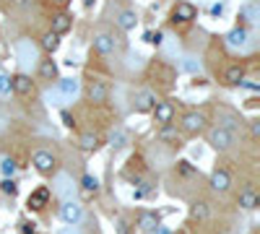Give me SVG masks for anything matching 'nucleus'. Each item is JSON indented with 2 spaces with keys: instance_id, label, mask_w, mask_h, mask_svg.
Listing matches in <instances>:
<instances>
[{
  "instance_id": "obj_1",
  "label": "nucleus",
  "mask_w": 260,
  "mask_h": 234,
  "mask_svg": "<svg viewBox=\"0 0 260 234\" xmlns=\"http://www.w3.org/2000/svg\"><path fill=\"white\" fill-rule=\"evenodd\" d=\"M16 57H18V65L24 73H29L34 65H39V50L31 39H18L16 42Z\"/></svg>"
},
{
  "instance_id": "obj_2",
  "label": "nucleus",
  "mask_w": 260,
  "mask_h": 234,
  "mask_svg": "<svg viewBox=\"0 0 260 234\" xmlns=\"http://www.w3.org/2000/svg\"><path fill=\"white\" fill-rule=\"evenodd\" d=\"M60 219L68 224V226H78L83 221V206L73 198V200H62L60 206Z\"/></svg>"
},
{
  "instance_id": "obj_3",
  "label": "nucleus",
  "mask_w": 260,
  "mask_h": 234,
  "mask_svg": "<svg viewBox=\"0 0 260 234\" xmlns=\"http://www.w3.org/2000/svg\"><path fill=\"white\" fill-rule=\"evenodd\" d=\"M208 143L216 148V151H226V148L234 143V133L229 130V127H221V125H216L208 130Z\"/></svg>"
},
{
  "instance_id": "obj_4",
  "label": "nucleus",
  "mask_w": 260,
  "mask_h": 234,
  "mask_svg": "<svg viewBox=\"0 0 260 234\" xmlns=\"http://www.w3.org/2000/svg\"><path fill=\"white\" fill-rule=\"evenodd\" d=\"M55 89H57L60 99L68 104V102H76V99H78V94H81V83H78V78H60Z\"/></svg>"
},
{
  "instance_id": "obj_5",
  "label": "nucleus",
  "mask_w": 260,
  "mask_h": 234,
  "mask_svg": "<svg viewBox=\"0 0 260 234\" xmlns=\"http://www.w3.org/2000/svg\"><path fill=\"white\" fill-rule=\"evenodd\" d=\"M52 185H55V193H57L62 200H73V198H76V185H73V177H71V175L60 172Z\"/></svg>"
},
{
  "instance_id": "obj_6",
  "label": "nucleus",
  "mask_w": 260,
  "mask_h": 234,
  "mask_svg": "<svg viewBox=\"0 0 260 234\" xmlns=\"http://www.w3.org/2000/svg\"><path fill=\"white\" fill-rule=\"evenodd\" d=\"M31 164L37 166V172L50 175L52 169H55V156H52L50 151H37V154L31 156Z\"/></svg>"
},
{
  "instance_id": "obj_7",
  "label": "nucleus",
  "mask_w": 260,
  "mask_h": 234,
  "mask_svg": "<svg viewBox=\"0 0 260 234\" xmlns=\"http://www.w3.org/2000/svg\"><path fill=\"white\" fill-rule=\"evenodd\" d=\"M107 94H110V89H107V83H104V81H91V83H89V89H86V96H89L91 104H102V102H107Z\"/></svg>"
},
{
  "instance_id": "obj_8",
  "label": "nucleus",
  "mask_w": 260,
  "mask_h": 234,
  "mask_svg": "<svg viewBox=\"0 0 260 234\" xmlns=\"http://www.w3.org/2000/svg\"><path fill=\"white\" fill-rule=\"evenodd\" d=\"M94 50H96L99 55H110V52H115V37H112V34H107V31L94 34Z\"/></svg>"
},
{
  "instance_id": "obj_9",
  "label": "nucleus",
  "mask_w": 260,
  "mask_h": 234,
  "mask_svg": "<svg viewBox=\"0 0 260 234\" xmlns=\"http://www.w3.org/2000/svg\"><path fill=\"white\" fill-rule=\"evenodd\" d=\"M203 127H206V117L201 112H187L182 117V130H187V133H201Z\"/></svg>"
},
{
  "instance_id": "obj_10",
  "label": "nucleus",
  "mask_w": 260,
  "mask_h": 234,
  "mask_svg": "<svg viewBox=\"0 0 260 234\" xmlns=\"http://www.w3.org/2000/svg\"><path fill=\"white\" fill-rule=\"evenodd\" d=\"M229 185H232V177H229L226 169H216V172L211 175V187L216 190V193H226Z\"/></svg>"
},
{
  "instance_id": "obj_11",
  "label": "nucleus",
  "mask_w": 260,
  "mask_h": 234,
  "mask_svg": "<svg viewBox=\"0 0 260 234\" xmlns=\"http://www.w3.org/2000/svg\"><path fill=\"white\" fill-rule=\"evenodd\" d=\"M247 29H242V26H234L229 34H226V45L232 47V50H240V47H245L247 45Z\"/></svg>"
},
{
  "instance_id": "obj_12",
  "label": "nucleus",
  "mask_w": 260,
  "mask_h": 234,
  "mask_svg": "<svg viewBox=\"0 0 260 234\" xmlns=\"http://www.w3.org/2000/svg\"><path fill=\"white\" fill-rule=\"evenodd\" d=\"M133 107H136V112H148V110H154V107H156V96L151 94V91H138V94H136V102H133Z\"/></svg>"
},
{
  "instance_id": "obj_13",
  "label": "nucleus",
  "mask_w": 260,
  "mask_h": 234,
  "mask_svg": "<svg viewBox=\"0 0 260 234\" xmlns=\"http://www.w3.org/2000/svg\"><path fill=\"white\" fill-rule=\"evenodd\" d=\"M154 117L159 125H169L172 117H175V107H172L169 102H156V107H154Z\"/></svg>"
},
{
  "instance_id": "obj_14",
  "label": "nucleus",
  "mask_w": 260,
  "mask_h": 234,
  "mask_svg": "<svg viewBox=\"0 0 260 234\" xmlns=\"http://www.w3.org/2000/svg\"><path fill=\"white\" fill-rule=\"evenodd\" d=\"M11 89H13L16 94H31L34 81H31L26 73H18V76H13V78H11Z\"/></svg>"
},
{
  "instance_id": "obj_15",
  "label": "nucleus",
  "mask_w": 260,
  "mask_h": 234,
  "mask_svg": "<svg viewBox=\"0 0 260 234\" xmlns=\"http://www.w3.org/2000/svg\"><path fill=\"white\" fill-rule=\"evenodd\" d=\"M47 200H50V187H37L34 193L29 195V208L42 211V208L47 206Z\"/></svg>"
},
{
  "instance_id": "obj_16",
  "label": "nucleus",
  "mask_w": 260,
  "mask_h": 234,
  "mask_svg": "<svg viewBox=\"0 0 260 234\" xmlns=\"http://www.w3.org/2000/svg\"><path fill=\"white\" fill-rule=\"evenodd\" d=\"M195 13H198V11H195V6H190V3H185V0H182V3H177L175 11H172V18L185 24V21H192L195 18Z\"/></svg>"
},
{
  "instance_id": "obj_17",
  "label": "nucleus",
  "mask_w": 260,
  "mask_h": 234,
  "mask_svg": "<svg viewBox=\"0 0 260 234\" xmlns=\"http://www.w3.org/2000/svg\"><path fill=\"white\" fill-rule=\"evenodd\" d=\"M224 81L229 83V86H240V83L245 81V68L242 65H229L226 73H224Z\"/></svg>"
},
{
  "instance_id": "obj_18",
  "label": "nucleus",
  "mask_w": 260,
  "mask_h": 234,
  "mask_svg": "<svg viewBox=\"0 0 260 234\" xmlns=\"http://www.w3.org/2000/svg\"><path fill=\"white\" fill-rule=\"evenodd\" d=\"M117 24H120V29H125V31L136 29V24H138L136 11H120V13H117Z\"/></svg>"
},
{
  "instance_id": "obj_19",
  "label": "nucleus",
  "mask_w": 260,
  "mask_h": 234,
  "mask_svg": "<svg viewBox=\"0 0 260 234\" xmlns=\"http://www.w3.org/2000/svg\"><path fill=\"white\" fill-rule=\"evenodd\" d=\"M68 29H71V16H68V13H57V16H52V29H50L52 34L60 37L62 31H68Z\"/></svg>"
},
{
  "instance_id": "obj_20",
  "label": "nucleus",
  "mask_w": 260,
  "mask_h": 234,
  "mask_svg": "<svg viewBox=\"0 0 260 234\" xmlns=\"http://www.w3.org/2000/svg\"><path fill=\"white\" fill-rule=\"evenodd\" d=\"M240 18L247 21V24H255V21L260 18V8H257V3H247V6H242V8H240Z\"/></svg>"
},
{
  "instance_id": "obj_21",
  "label": "nucleus",
  "mask_w": 260,
  "mask_h": 234,
  "mask_svg": "<svg viewBox=\"0 0 260 234\" xmlns=\"http://www.w3.org/2000/svg\"><path fill=\"white\" fill-rule=\"evenodd\" d=\"M39 76L45 78V81L57 78V65H55L52 60H42V62H39Z\"/></svg>"
},
{
  "instance_id": "obj_22",
  "label": "nucleus",
  "mask_w": 260,
  "mask_h": 234,
  "mask_svg": "<svg viewBox=\"0 0 260 234\" xmlns=\"http://www.w3.org/2000/svg\"><path fill=\"white\" fill-rule=\"evenodd\" d=\"M257 203H260V198H257L255 190H245V193L240 195V206H242V208H247V211L257 208Z\"/></svg>"
},
{
  "instance_id": "obj_23",
  "label": "nucleus",
  "mask_w": 260,
  "mask_h": 234,
  "mask_svg": "<svg viewBox=\"0 0 260 234\" xmlns=\"http://www.w3.org/2000/svg\"><path fill=\"white\" fill-rule=\"evenodd\" d=\"M182 71H185V73H192V76H198V73H201V60L192 57V55H185V57H182Z\"/></svg>"
},
{
  "instance_id": "obj_24",
  "label": "nucleus",
  "mask_w": 260,
  "mask_h": 234,
  "mask_svg": "<svg viewBox=\"0 0 260 234\" xmlns=\"http://www.w3.org/2000/svg\"><path fill=\"white\" fill-rule=\"evenodd\" d=\"M138 226H141L143 231H154V229L159 226V216H156V214H141Z\"/></svg>"
},
{
  "instance_id": "obj_25",
  "label": "nucleus",
  "mask_w": 260,
  "mask_h": 234,
  "mask_svg": "<svg viewBox=\"0 0 260 234\" xmlns=\"http://www.w3.org/2000/svg\"><path fill=\"white\" fill-rule=\"evenodd\" d=\"M159 141H180V130L175 125H161V130H159V136H156Z\"/></svg>"
},
{
  "instance_id": "obj_26",
  "label": "nucleus",
  "mask_w": 260,
  "mask_h": 234,
  "mask_svg": "<svg viewBox=\"0 0 260 234\" xmlns=\"http://www.w3.org/2000/svg\"><path fill=\"white\" fill-rule=\"evenodd\" d=\"M125 143H127V133L122 130V127L112 130V136H110V146H112V148H122Z\"/></svg>"
},
{
  "instance_id": "obj_27",
  "label": "nucleus",
  "mask_w": 260,
  "mask_h": 234,
  "mask_svg": "<svg viewBox=\"0 0 260 234\" xmlns=\"http://www.w3.org/2000/svg\"><path fill=\"white\" fill-rule=\"evenodd\" d=\"M96 146H99L96 133H83V136H81V148H83V151H94Z\"/></svg>"
},
{
  "instance_id": "obj_28",
  "label": "nucleus",
  "mask_w": 260,
  "mask_h": 234,
  "mask_svg": "<svg viewBox=\"0 0 260 234\" xmlns=\"http://www.w3.org/2000/svg\"><path fill=\"white\" fill-rule=\"evenodd\" d=\"M57 45H60V39H57V34L47 31L45 37H42V47H45L47 52H55V50H57Z\"/></svg>"
},
{
  "instance_id": "obj_29",
  "label": "nucleus",
  "mask_w": 260,
  "mask_h": 234,
  "mask_svg": "<svg viewBox=\"0 0 260 234\" xmlns=\"http://www.w3.org/2000/svg\"><path fill=\"white\" fill-rule=\"evenodd\" d=\"M0 172H3L6 177H13V175H16V161L8 159V156H6V159H0Z\"/></svg>"
},
{
  "instance_id": "obj_30",
  "label": "nucleus",
  "mask_w": 260,
  "mask_h": 234,
  "mask_svg": "<svg viewBox=\"0 0 260 234\" xmlns=\"http://www.w3.org/2000/svg\"><path fill=\"white\" fill-rule=\"evenodd\" d=\"M13 89H11V76L0 71V96H8Z\"/></svg>"
},
{
  "instance_id": "obj_31",
  "label": "nucleus",
  "mask_w": 260,
  "mask_h": 234,
  "mask_svg": "<svg viewBox=\"0 0 260 234\" xmlns=\"http://www.w3.org/2000/svg\"><path fill=\"white\" fill-rule=\"evenodd\" d=\"M42 99H45L47 104H55V107H60V104H65V102L60 99L57 89H47V91H45V96H42Z\"/></svg>"
},
{
  "instance_id": "obj_32",
  "label": "nucleus",
  "mask_w": 260,
  "mask_h": 234,
  "mask_svg": "<svg viewBox=\"0 0 260 234\" xmlns=\"http://www.w3.org/2000/svg\"><path fill=\"white\" fill-rule=\"evenodd\" d=\"M83 190H89V193H96V190H99V180L91 177V175H86V177H83Z\"/></svg>"
},
{
  "instance_id": "obj_33",
  "label": "nucleus",
  "mask_w": 260,
  "mask_h": 234,
  "mask_svg": "<svg viewBox=\"0 0 260 234\" xmlns=\"http://www.w3.org/2000/svg\"><path fill=\"white\" fill-rule=\"evenodd\" d=\"M0 190H3V193H8V195H16V190H18V187H16V182H13L11 177H6L3 182H0Z\"/></svg>"
},
{
  "instance_id": "obj_34",
  "label": "nucleus",
  "mask_w": 260,
  "mask_h": 234,
  "mask_svg": "<svg viewBox=\"0 0 260 234\" xmlns=\"http://www.w3.org/2000/svg\"><path fill=\"white\" fill-rule=\"evenodd\" d=\"M146 42H151V45H161V42H164V37H161V31H146V37H143Z\"/></svg>"
},
{
  "instance_id": "obj_35",
  "label": "nucleus",
  "mask_w": 260,
  "mask_h": 234,
  "mask_svg": "<svg viewBox=\"0 0 260 234\" xmlns=\"http://www.w3.org/2000/svg\"><path fill=\"white\" fill-rule=\"evenodd\" d=\"M192 219H206V203H195L192 206Z\"/></svg>"
},
{
  "instance_id": "obj_36",
  "label": "nucleus",
  "mask_w": 260,
  "mask_h": 234,
  "mask_svg": "<svg viewBox=\"0 0 260 234\" xmlns=\"http://www.w3.org/2000/svg\"><path fill=\"white\" fill-rule=\"evenodd\" d=\"M62 125H65V127H73V125H76V120H73L68 112H62Z\"/></svg>"
},
{
  "instance_id": "obj_37",
  "label": "nucleus",
  "mask_w": 260,
  "mask_h": 234,
  "mask_svg": "<svg viewBox=\"0 0 260 234\" xmlns=\"http://www.w3.org/2000/svg\"><path fill=\"white\" fill-rule=\"evenodd\" d=\"M221 11H224V6H221V3H216V6L211 8V13H213V16H221Z\"/></svg>"
},
{
  "instance_id": "obj_38",
  "label": "nucleus",
  "mask_w": 260,
  "mask_h": 234,
  "mask_svg": "<svg viewBox=\"0 0 260 234\" xmlns=\"http://www.w3.org/2000/svg\"><path fill=\"white\" fill-rule=\"evenodd\" d=\"M60 234H81V231H78V229H76V226H65V229H62V231H60Z\"/></svg>"
},
{
  "instance_id": "obj_39",
  "label": "nucleus",
  "mask_w": 260,
  "mask_h": 234,
  "mask_svg": "<svg viewBox=\"0 0 260 234\" xmlns=\"http://www.w3.org/2000/svg\"><path fill=\"white\" fill-rule=\"evenodd\" d=\"M24 234H34V224H24Z\"/></svg>"
},
{
  "instance_id": "obj_40",
  "label": "nucleus",
  "mask_w": 260,
  "mask_h": 234,
  "mask_svg": "<svg viewBox=\"0 0 260 234\" xmlns=\"http://www.w3.org/2000/svg\"><path fill=\"white\" fill-rule=\"evenodd\" d=\"M154 234H169V229H164V226H156V229H154Z\"/></svg>"
},
{
  "instance_id": "obj_41",
  "label": "nucleus",
  "mask_w": 260,
  "mask_h": 234,
  "mask_svg": "<svg viewBox=\"0 0 260 234\" xmlns=\"http://www.w3.org/2000/svg\"><path fill=\"white\" fill-rule=\"evenodd\" d=\"M55 3H68V0H55Z\"/></svg>"
},
{
  "instance_id": "obj_42",
  "label": "nucleus",
  "mask_w": 260,
  "mask_h": 234,
  "mask_svg": "<svg viewBox=\"0 0 260 234\" xmlns=\"http://www.w3.org/2000/svg\"><path fill=\"white\" fill-rule=\"evenodd\" d=\"M180 3H182V0H180Z\"/></svg>"
}]
</instances>
